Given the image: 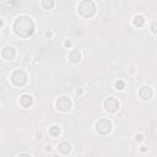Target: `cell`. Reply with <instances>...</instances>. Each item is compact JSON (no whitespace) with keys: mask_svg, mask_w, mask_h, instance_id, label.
<instances>
[{"mask_svg":"<svg viewBox=\"0 0 157 157\" xmlns=\"http://www.w3.org/2000/svg\"><path fill=\"white\" fill-rule=\"evenodd\" d=\"M75 92H76V94H82V93H83V90H82V88H77Z\"/></svg>","mask_w":157,"mask_h":157,"instance_id":"obj_20","label":"cell"},{"mask_svg":"<svg viewBox=\"0 0 157 157\" xmlns=\"http://www.w3.org/2000/svg\"><path fill=\"white\" fill-rule=\"evenodd\" d=\"M33 104V97L28 93H23L20 97V105L23 108H29Z\"/></svg>","mask_w":157,"mask_h":157,"instance_id":"obj_9","label":"cell"},{"mask_svg":"<svg viewBox=\"0 0 157 157\" xmlns=\"http://www.w3.org/2000/svg\"><path fill=\"white\" fill-rule=\"evenodd\" d=\"M1 56H2L5 60H10V61L13 60L15 56H16V50H15V48L11 47V45L4 47V49L1 50Z\"/></svg>","mask_w":157,"mask_h":157,"instance_id":"obj_8","label":"cell"},{"mask_svg":"<svg viewBox=\"0 0 157 157\" xmlns=\"http://www.w3.org/2000/svg\"><path fill=\"white\" fill-rule=\"evenodd\" d=\"M40 4L44 10H52L54 7V0H42Z\"/></svg>","mask_w":157,"mask_h":157,"instance_id":"obj_14","label":"cell"},{"mask_svg":"<svg viewBox=\"0 0 157 157\" xmlns=\"http://www.w3.org/2000/svg\"><path fill=\"white\" fill-rule=\"evenodd\" d=\"M103 107H104V109H105L107 112H109V113H115V112L119 110L120 103H119V101H118L117 98H114V97H108V98L104 99Z\"/></svg>","mask_w":157,"mask_h":157,"instance_id":"obj_6","label":"cell"},{"mask_svg":"<svg viewBox=\"0 0 157 157\" xmlns=\"http://www.w3.org/2000/svg\"><path fill=\"white\" fill-rule=\"evenodd\" d=\"M48 132L52 137H58L61 132V128L59 125H52L49 129H48Z\"/></svg>","mask_w":157,"mask_h":157,"instance_id":"obj_13","label":"cell"},{"mask_svg":"<svg viewBox=\"0 0 157 157\" xmlns=\"http://www.w3.org/2000/svg\"><path fill=\"white\" fill-rule=\"evenodd\" d=\"M94 129L99 135H108V134H110V131L113 129V124L109 119L102 118V119H98L96 121Z\"/></svg>","mask_w":157,"mask_h":157,"instance_id":"obj_4","label":"cell"},{"mask_svg":"<svg viewBox=\"0 0 157 157\" xmlns=\"http://www.w3.org/2000/svg\"><path fill=\"white\" fill-rule=\"evenodd\" d=\"M64 45H65L66 48H71V47H72V42H71V39H65Z\"/></svg>","mask_w":157,"mask_h":157,"instance_id":"obj_18","label":"cell"},{"mask_svg":"<svg viewBox=\"0 0 157 157\" xmlns=\"http://www.w3.org/2000/svg\"><path fill=\"white\" fill-rule=\"evenodd\" d=\"M45 37H47V38H52V37H53V32H52V31H47V32H45Z\"/></svg>","mask_w":157,"mask_h":157,"instance_id":"obj_19","label":"cell"},{"mask_svg":"<svg viewBox=\"0 0 157 157\" xmlns=\"http://www.w3.org/2000/svg\"><path fill=\"white\" fill-rule=\"evenodd\" d=\"M114 86H115V88H117V90L121 91V90H123V88L125 87V82H124L123 80H118V81H115Z\"/></svg>","mask_w":157,"mask_h":157,"instance_id":"obj_15","label":"cell"},{"mask_svg":"<svg viewBox=\"0 0 157 157\" xmlns=\"http://www.w3.org/2000/svg\"><path fill=\"white\" fill-rule=\"evenodd\" d=\"M150 29H151V32H152L153 34H157V21H153V22L151 23Z\"/></svg>","mask_w":157,"mask_h":157,"instance_id":"obj_16","label":"cell"},{"mask_svg":"<svg viewBox=\"0 0 157 157\" xmlns=\"http://www.w3.org/2000/svg\"><path fill=\"white\" fill-rule=\"evenodd\" d=\"M55 108L59 112L66 113V112H69L72 108V101L69 97H66V96H61V97H59L55 101Z\"/></svg>","mask_w":157,"mask_h":157,"instance_id":"obj_5","label":"cell"},{"mask_svg":"<svg viewBox=\"0 0 157 157\" xmlns=\"http://www.w3.org/2000/svg\"><path fill=\"white\" fill-rule=\"evenodd\" d=\"M52 150H53V148H52V145H47V146H45V151H49V152H50Z\"/></svg>","mask_w":157,"mask_h":157,"instance_id":"obj_21","label":"cell"},{"mask_svg":"<svg viewBox=\"0 0 157 157\" xmlns=\"http://www.w3.org/2000/svg\"><path fill=\"white\" fill-rule=\"evenodd\" d=\"M153 96V90L151 86H142L140 90H139V97L142 99V101H150Z\"/></svg>","mask_w":157,"mask_h":157,"instance_id":"obj_7","label":"cell"},{"mask_svg":"<svg viewBox=\"0 0 157 157\" xmlns=\"http://www.w3.org/2000/svg\"><path fill=\"white\" fill-rule=\"evenodd\" d=\"M34 28H36V26H34L33 20L27 15L18 16L15 20L13 26H12L15 34L17 37H21V38H27V37L32 36L34 32Z\"/></svg>","mask_w":157,"mask_h":157,"instance_id":"obj_1","label":"cell"},{"mask_svg":"<svg viewBox=\"0 0 157 157\" xmlns=\"http://www.w3.org/2000/svg\"><path fill=\"white\" fill-rule=\"evenodd\" d=\"M132 25H134L135 27H137V28L142 27V26L145 25V17H144L142 15H135V16L132 17Z\"/></svg>","mask_w":157,"mask_h":157,"instance_id":"obj_12","label":"cell"},{"mask_svg":"<svg viewBox=\"0 0 157 157\" xmlns=\"http://www.w3.org/2000/svg\"><path fill=\"white\" fill-rule=\"evenodd\" d=\"M145 151H146V148L142 146V147H141V152H145Z\"/></svg>","mask_w":157,"mask_h":157,"instance_id":"obj_22","label":"cell"},{"mask_svg":"<svg viewBox=\"0 0 157 157\" xmlns=\"http://www.w3.org/2000/svg\"><path fill=\"white\" fill-rule=\"evenodd\" d=\"M71 148H72V146H71V144L67 142V141H61V142L58 145L59 153H61V155H64V156L69 155V153L71 152Z\"/></svg>","mask_w":157,"mask_h":157,"instance_id":"obj_11","label":"cell"},{"mask_svg":"<svg viewBox=\"0 0 157 157\" xmlns=\"http://www.w3.org/2000/svg\"><path fill=\"white\" fill-rule=\"evenodd\" d=\"M96 4L92 0H82L78 2L77 5V11L78 13L85 17V18H90L96 13Z\"/></svg>","mask_w":157,"mask_h":157,"instance_id":"obj_2","label":"cell"},{"mask_svg":"<svg viewBox=\"0 0 157 157\" xmlns=\"http://www.w3.org/2000/svg\"><path fill=\"white\" fill-rule=\"evenodd\" d=\"M67 58H69V60H70L72 64H77V63L81 61V59H82V54H81L80 50H77V49H72V50H70Z\"/></svg>","mask_w":157,"mask_h":157,"instance_id":"obj_10","label":"cell"},{"mask_svg":"<svg viewBox=\"0 0 157 157\" xmlns=\"http://www.w3.org/2000/svg\"><path fill=\"white\" fill-rule=\"evenodd\" d=\"M10 80H11V82H12L15 86L22 87V86H25V85L27 83L28 75H27V72H26L25 70H22V69H16V70H13V71L11 72Z\"/></svg>","mask_w":157,"mask_h":157,"instance_id":"obj_3","label":"cell"},{"mask_svg":"<svg viewBox=\"0 0 157 157\" xmlns=\"http://www.w3.org/2000/svg\"><path fill=\"white\" fill-rule=\"evenodd\" d=\"M135 141H139V142L144 141V135L142 134H136L135 135Z\"/></svg>","mask_w":157,"mask_h":157,"instance_id":"obj_17","label":"cell"}]
</instances>
